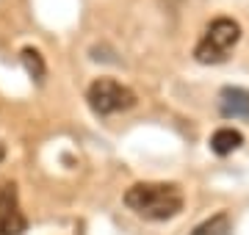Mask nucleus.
<instances>
[{
    "label": "nucleus",
    "mask_w": 249,
    "mask_h": 235,
    "mask_svg": "<svg viewBox=\"0 0 249 235\" xmlns=\"http://www.w3.org/2000/svg\"><path fill=\"white\" fill-rule=\"evenodd\" d=\"M124 205L152 221H166L183 210V191L175 183H136L124 191Z\"/></svg>",
    "instance_id": "f257e3e1"
},
{
    "label": "nucleus",
    "mask_w": 249,
    "mask_h": 235,
    "mask_svg": "<svg viewBox=\"0 0 249 235\" xmlns=\"http://www.w3.org/2000/svg\"><path fill=\"white\" fill-rule=\"evenodd\" d=\"M28 230V218L19 210V194L14 183L0 185V235H22Z\"/></svg>",
    "instance_id": "20e7f679"
},
{
    "label": "nucleus",
    "mask_w": 249,
    "mask_h": 235,
    "mask_svg": "<svg viewBox=\"0 0 249 235\" xmlns=\"http://www.w3.org/2000/svg\"><path fill=\"white\" fill-rule=\"evenodd\" d=\"M241 144H244V136H241L235 127H219L213 136H211V150H213L216 155H230V152H235Z\"/></svg>",
    "instance_id": "423d86ee"
},
{
    "label": "nucleus",
    "mask_w": 249,
    "mask_h": 235,
    "mask_svg": "<svg viewBox=\"0 0 249 235\" xmlns=\"http://www.w3.org/2000/svg\"><path fill=\"white\" fill-rule=\"evenodd\" d=\"M86 100L94 114L100 117H108V114H119V111H127L136 105V94L133 89H127L124 83L114 81V78H97L86 89Z\"/></svg>",
    "instance_id": "7ed1b4c3"
},
{
    "label": "nucleus",
    "mask_w": 249,
    "mask_h": 235,
    "mask_svg": "<svg viewBox=\"0 0 249 235\" xmlns=\"http://www.w3.org/2000/svg\"><path fill=\"white\" fill-rule=\"evenodd\" d=\"M19 58H22V64H25L28 75H31L34 81H45V75H47V67H45V58H42V53H39L36 47H25Z\"/></svg>",
    "instance_id": "6e6552de"
},
{
    "label": "nucleus",
    "mask_w": 249,
    "mask_h": 235,
    "mask_svg": "<svg viewBox=\"0 0 249 235\" xmlns=\"http://www.w3.org/2000/svg\"><path fill=\"white\" fill-rule=\"evenodd\" d=\"M0 158H3V144H0Z\"/></svg>",
    "instance_id": "1a4fd4ad"
},
{
    "label": "nucleus",
    "mask_w": 249,
    "mask_h": 235,
    "mask_svg": "<svg viewBox=\"0 0 249 235\" xmlns=\"http://www.w3.org/2000/svg\"><path fill=\"white\" fill-rule=\"evenodd\" d=\"M219 111L224 119H249V91L227 86L219 94Z\"/></svg>",
    "instance_id": "39448f33"
},
{
    "label": "nucleus",
    "mask_w": 249,
    "mask_h": 235,
    "mask_svg": "<svg viewBox=\"0 0 249 235\" xmlns=\"http://www.w3.org/2000/svg\"><path fill=\"white\" fill-rule=\"evenodd\" d=\"M241 25L230 17H216L211 25L205 28L202 39L194 47V58L199 64H222L230 50L238 45Z\"/></svg>",
    "instance_id": "f03ea898"
},
{
    "label": "nucleus",
    "mask_w": 249,
    "mask_h": 235,
    "mask_svg": "<svg viewBox=\"0 0 249 235\" xmlns=\"http://www.w3.org/2000/svg\"><path fill=\"white\" fill-rule=\"evenodd\" d=\"M230 233H232L230 216H227V213H216V216L205 218L191 235H230Z\"/></svg>",
    "instance_id": "0eeeda50"
}]
</instances>
